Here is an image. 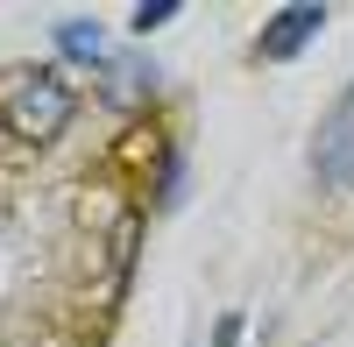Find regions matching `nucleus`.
<instances>
[{
	"instance_id": "f03ea898",
	"label": "nucleus",
	"mask_w": 354,
	"mask_h": 347,
	"mask_svg": "<svg viewBox=\"0 0 354 347\" xmlns=\"http://www.w3.org/2000/svg\"><path fill=\"white\" fill-rule=\"evenodd\" d=\"M312 170H319V185H326V191H354V85L333 100L326 121H319Z\"/></svg>"
},
{
	"instance_id": "20e7f679",
	"label": "nucleus",
	"mask_w": 354,
	"mask_h": 347,
	"mask_svg": "<svg viewBox=\"0 0 354 347\" xmlns=\"http://www.w3.org/2000/svg\"><path fill=\"white\" fill-rule=\"evenodd\" d=\"M50 36H57V50H64L71 64H106V57H113V50H106V28H100V21H85V15H64Z\"/></svg>"
},
{
	"instance_id": "423d86ee",
	"label": "nucleus",
	"mask_w": 354,
	"mask_h": 347,
	"mask_svg": "<svg viewBox=\"0 0 354 347\" xmlns=\"http://www.w3.org/2000/svg\"><path fill=\"white\" fill-rule=\"evenodd\" d=\"M156 213H170L177 206V198H185V149H177V142H163V149H156Z\"/></svg>"
},
{
	"instance_id": "f257e3e1",
	"label": "nucleus",
	"mask_w": 354,
	"mask_h": 347,
	"mask_svg": "<svg viewBox=\"0 0 354 347\" xmlns=\"http://www.w3.org/2000/svg\"><path fill=\"white\" fill-rule=\"evenodd\" d=\"M71 113H78V93H71V78L57 64H15V71H0V135H8V142L43 149V142H57L71 128Z\"/></svg>"
},
{
	"instance_id": "39448f33",
	"label": "nucleus",
	"mask_w": 354,
	"mask_h": 347,
	"mask_svg": "<svg viewBox=\"0 0 354 347\" xmlns=\"http://www.w3.org/2000/svg\"><path fill=\"white\" fill-rule=\"evenodd\" d=\"M106 78H113V85H106L113 100H149L163 71H156V64H142V57H106Z\"/></svg>"
},
{
	"instance_id": "0eeeda50",
	"label": "nucleus",
	"mask_w": 354,
	"mask_h": 347,
	"mask_svg": "<svg viewBox=\"0 0 354 347\" xmlns=\"http://www.w3.org/2000/svg\"><path fill=\"white\" fill-rule=\"evenodd\" d=\"M163 21H177V0H142V8L128 15V28H135V36H156Z\"/></svg>"
},
{
	"instance_id": "7ed1b4c3",
	"label": "nucleus",
	"mask_w": 354,
	"mask_h": 347,
	"mask_svg": "<svg viewBox=\"0 0 354 347\" xmlns=\"http://www.w3.org/2000/svg\"><path fill=\"white\" fill-rule=\"evenodd\" d=\"M319 28H326V8L319 0H290V8H277L270 21H262V36H255V57L262 64H290Z\"/></svg>"
},
{
	"instance_id": "6e6552de",
	"label": "nucleus",
	"mask_w": 354,
	"mask_h": 347,
	"mask_svg": "<svg viewBox=\"0 0 354 347\" xmlns=\"http://www.w3.org/2000/svg\"><path fill=\"white\" fill-rule=\"evenodd\" d=\"M234 340H241V312H227V319L213 326V347H234Z\"/></svg>"
}]
</instances>
